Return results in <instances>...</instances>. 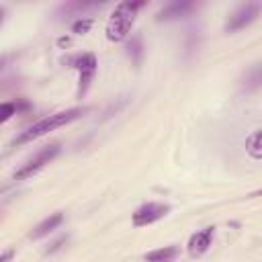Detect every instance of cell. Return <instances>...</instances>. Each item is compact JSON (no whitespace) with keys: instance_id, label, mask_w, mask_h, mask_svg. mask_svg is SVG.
<instances>
[{"instance_id":"obj_1","label":"cell","mask_w":262,"mask_h":262,"mask_svg":"<svg viewBox=\"0 0 262 262\" xmlns=\"http://www.w3.org/2000/svg\"><path fill=\"white\" fill-rule=\"evenodd\" d=\"M86 111H88V108L76 106V108H68V111H59V113L47 115V117L39 119L37 123H33V125H31L27 131H23L18 137H14V139H12V145H25V143H29V141H33V139H39V137L47 135L49 131L59 129V127H63V125H68V123L80 119Z\"/></svg>"},{"instance_id":"obj_12","label":"cell","mask_w":262,"mask_h":262,"mask_svg":"<svg viewBox=\"0 0 262 262\" xmlns=\"http://www.w3.org/2000/svg\"><path fill=\"white\" fill-rule=\"evenodd\" d=\"M246 151L252 160H260L262 158V149H260V129H256L248 139H246Z\"/></svg>"},{"instance_id":"obj_7","label":"cell","mask_w":262,"mask_h":262,"mask_svg":"<svg viewBox=\"0 0 262 262\" xmlns=\"http://www.w3.org/2000/svg\"><path fill=\"white\" fill-rule=\"evenodd\" d=\"M213 233H215V227H213V225H209V227H205V229L192 233L190 239H188V244H186L188 256H190V258H199V256H203V254L209 250L211 242H213Z\"/></svg>"},{"instance_id":"obj_6","label":"cell","mask_w":262,"mask_h":262,"mask_svg":"<svg viewBox=\"0 0 262 262\" xmlns=\"http://www.w3.org/2000/svg\"><path fill=\"white\" fill-rule=\"evenodd\" d=\"M168 211H170L168 205H162V203H145V205H141V207L133 213V225H135V227L151 225V223L160 221L162 217H166Z\"/></svg>"},{"instance_id":"obj_9","label":"cell","mask_w":262,"mask_h":262,"mask_svg":"<svg viewBox=\"0 0 262 262\" xmlns=\"http://www.w3.org/2000/svg\"><path fill=\"white\" fill-rule=\"evenodd\" d=\"M61 223H63V213H51L49 217H45L41 223H37V225L31 229L29 237H31V239H41V237L49 235L53 229H57Z\"/></svg>"},{"instance_id":"obj_5","label":"cell","mask_w":262,"mask_h":262,"mask_svg":"<svg viewBox=\"0 0 262 262\" xmlns=\"http://www.w3.org/2000/svg\"><path fill=\"white\" fill-rule=\"evenodd\" d=\"M260 14V2H246V4H239L227 18L225 23V31L227 33H235V31H242L246 29L248 25H252Z\"/></svg>"},{"instance_id":"obj_2","label":"cell","mask_w":262,"mask_h":262,"mask_svg":"<svg viewBox=\"0 0 262 262\" xmlns=\"http://www.w3.org/2000/svg\"><path fill=\"white\" fill-rule=\"evenodd\" d=\"M143 4L145 2H121V4H117L108 23H106V39L113 43L123 41L135 23L137 10L143 8Z\"/></svg>"},{"instance_id":"obj_16","label":"cell","mask_w":262,"mask_h":262,"mask_svg":"<svg viewBox=\"0 0 262 262\" xmlns=\"http://www.w3.org/2000/svg\"><path fill=\"white\" fill-rule=\"evenodd\" d=\"M61 244H66V237H61V239H57V242H53V246L47 250V254H51V252H55V250H59L61 248Z\"/></svg>"},{"instance_id":"obj_17","label":"cell","mask_w":262,"mask_h":262,"mask_svg":"<svg viewBox=\"0 0 262 262\" xmlns=\"http://www.w3.org/2000/svg\"><path fill=\"white\" fill-rule=\"evenodd\" d=\"M68 43H70V39H68V37H61V39H59V45H68Z\"/></svg>"},{"instance_id":"obj_14","label":"cell","mask_w":262,"mask_h":262,"mask_svg":"<svg viewBox=\"0 0 262 262\" xmlns=\"http://www.w3.org/2000/svg\"><path fill=\"white\" fill-rule=\"evenodd\" d=\"M90 27H92V18H78V20L72 25V33H76V35H84V33L90 31Z\"/></svg>"},{"instance_id":"obj_10","label":"cell","mask_w":262,"mask_h":262,"mask_svg":"<svg viewBox=\"0 0 262 262\" xmlns=\"http://www.w3.org/2000/svg\"><path fill=\"white\" fill-rule=\"evenodd\" d=\"M180 254V248L178 246H164V248H158L149 254L143 256L145 262H174Z\"/></svg>"},{"instance_id":"obj_8","label":"cell","mask_w":262,"mask_h":262,"mask_svg":"<svg viewBox=\"0 0 262 262\" xmlns=\"http://www.w3.org/2000/svg\"><path fill=\"white\" fill-rule=\"evenodd\" d=\"M194 8H196L194 2H188V0H174V2L166 4V6L158 12V20H176V18H182V16L190 14Z\"/></svg>"},{"instance_id":"obj_15","label":"cell","mask_w":262,"mask_h":262,"mask_svg":"<svg viewBox=\"0 0 262 262\" xmlns=\"http://www.w3.org/2000/svg\"><path fill=\"white\" fill-rule=\"evenodd\" d=\"M14 260V250H6L0 254V262H12Z\"/></svg>"},{"instance_id":"obj_11","label":"cell","mask_w":262,"mask_h":262,"mask_svg":"<svg viewBox=\"0 0 262 262\" xmlns=\"http://www.w3.org/2000/svg\"><path fill=\"white\" fill-rule=\"evenodd\" d=\"M127 55L131 57V63L135 68H139V63L143 59V39H141V35L131 37V41L127 43Z\"/></svg>"},{"instance_id":"obj_4","label":"cell","mask_w":262,"mask_h":262,"mask_svg":"<svg viewBox=\"0 0 262 262\" xmlns=\"http://www.w3.org/2000/svg\"><path fill=\"white\" fill-rule=\"evenodd\" d=\"M59 154V145L57 143H53V145H47V147H43V149H39L33 158H29L18 170H14V174H12V178L14 180H25V178H29V176H33L35 172H39L45 164H49L55 156Z\"/></svg>"},{"instance_id":"obj_3","label":"cell","mask_w":262,"mask_h":262,"mask_svg":"<svg viewBox=\"0 0 262 262\" xmlns=\"http://www.w3.org/2000/svg\"><path fill=\"white\" fill-rule=\"evenodd\" d=\"M63 63L78 72V98H84L94 76H96V68H98L96 55L94 53H78V55L66 57Z\"/></svg>"},{"instance_id":"obj_18","label":"cell","mask_w":262,"mask_h":262,"mask_svg":"<svg viewBox=\"0 0 262 262\" xmlns=\"http://www.w3.org/2000/svg\"><path fill=\"white\" fill-rule=\"evenodd\" d=\"M2 14H4V10L0 8V25H2Z\"/></svg>"},{"instance_id":"obj_13","label":"cell","mask_w":262,"mask_h":262,"mask_svg":"<svg viewBox=\"0 0 262 262\" xmlns=\"http://www.w3.org/2000/svg\"><path fill=\"white\" fill-rule=\"evenodd\" d=\"M14 113H16V104L14 102H0V125L6 123L8 119H12Z\"/></svg>"}]
</instances>
